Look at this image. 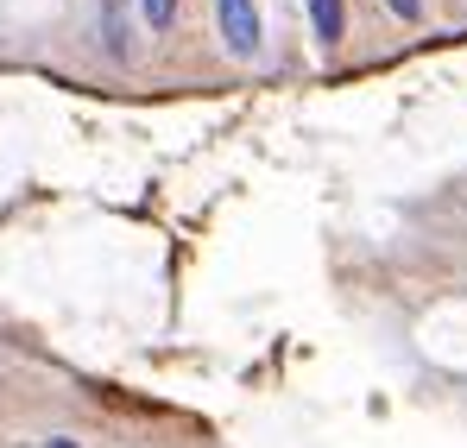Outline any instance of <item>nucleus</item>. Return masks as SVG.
<instances>
[{"label": "nucleus", "mask_w": 467, "mask_h": 448, "mask_svg": "<svg viewBox=\"0 0 467 448\" xmlns=\"http://www.w3.org/2000/svg\"><path fill=\"white\" fill-rule=\"evenodd\" d=\"M215 13H222L228 51L234 57H253V51H259V13H253V0H215Z\"/></svg>", "instance_id": "nucleus-1"}, {"label": "nucleus", "mask_w": 467, "mask_h": 448, "mask_svg": "<svg viewBox=\"0 0 467 448\" xmlns=\"http://www.w3.org/2000/svg\"><path fill=\"white\" fill-rule=\"evenodd\" d=\"M310 6V26H316V38L322 45H335L341 32H348V13H341V0H304Z\"/></svg>", "instance_id": "nucleus-2"}, {"label": "nucleus", "mask_w": 467, "mask_h": 448, "mask_svg": "<svg viewBox=\"0 0 467 448\" xmlns=\"http://www.w3.org/2000/svg\"><path fill=\"white\" fill-rule=\"evenodd\" d=\"M140 6H146V26H152V32H164V26L177 19V0H140Z\"/></svg>", "instance_id": "nucleus-3"}, {"label": "nucleus", "mask_w": 467, "mask_h": 448, "mask_svg": "<svg viewBox=\"0 0 467 448\" xmlns=\"http://www.w3.org/2000/svg\"><path fill=\"white\" fill-rule=\"evenodd\" d=\"M391 13H398V19H417V13H423V0H386Z\"/></svg>", "instance_id": "nucleus-4"}, {"label": "nucleus", "mask_w": 467, "mask_h": 448, "mask_svg": "<svg viewBox=\"0 0 467 448\" xmlns=\"http://www.w3.org/2000/svg\"><path fill=\"white\" fill-rule=\"evenodd\" d=\"M45 448H70V443H45Z\"/></svg>", "instance_id": "nucleus-5"}]
</instances>
